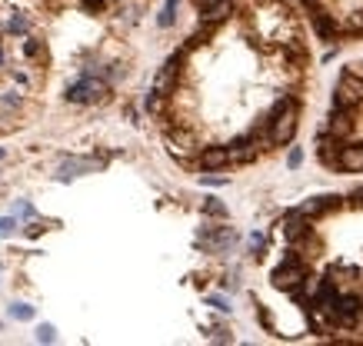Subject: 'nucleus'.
Segmentation results:
<instances>
[{
  "mask_svg": "<svg viewBox=\"0 0 363 346\" xmlns=\"http://www.w3.org/2000/svg\"><path fill=\"white\" fill-rule=\"evenodd\" d=\"M293 134H297V104L290 97H284L270 110V143H277V147L280 143H290Z\"/></svg>",
  "mask_w": 363,
  "mask_h": 346,
  "instance_id": "nucleus-1",
  "label": "nucleus"
},
{
  "mask_svg": "<svg viewBox=\"0 0 363 346\" xmlns=\"http://www.w3.org/2000/svg\"><path fill=\"white\" fill-rule=\"evenodd\" d=\"M360 100H363V84L353 74H343V80L337 84V93H333V107H340V110H353Z\"/></svg>",
  "mask_w": 363,
  "mask_h": 346,
  "instance_id": "nucleus-2",
  "label": "nucleus"
},
{
  "mask_svg": "<svg viewBox=\"0 0 363 346\" xmlns=\"http://www.w3.org/2000/svg\"><path fill=\"white\" fill-rule=\"evenodd\" d=\"M104 93H107L104 80L87 77V80H80V84H74V87L67 91V100H70V104H97V100H104Z\"/></svg>",
  "mask_w": 363,
  "mask_h": 346,
  "instance_id": "nucleus-3",
  "label": "nucleus"
},
{
  "mask_svg": "<svg viewBox=\"0 0 363 346\" xmlns=\"http://www.w3.org/2000/svg\"><path fill=\"white\" fill-rule=\"evenodd\" d=\"M303 280H307V273H303V267L293 260V256H290L284 267L273 270V286H277V290H293V286H300Z\"/></svg>",
  "mask_w": 363,
  "mask_h": 346,
  "instance_id": "nucleus-4",
  "label": "nucleus"
},
{
  "mask_svg": "<svg viewBox=\"0 0 363 346\" xmlns=\"http://www.w3.org/2000/svg\"><path fill=\"white\" fill-rule=\"evenodd\" d=\"M177 74H180V57H170V61L164 63V70L157 74V84H153V91L160 93V97H167V93L173 91V80H177Z\"/></svg>",
  "mask_w": 363,
  "mask_h": 346,
  "instance_id": "nucleus-5",
  "label": "nucleus"
},
{
  "mask_svg": "<svg viewBox=\"0 0 363 346\" xmlns=\"http://www.w3.org/2000/svg\"><path fill=\"white\" fill-rule=\"evenodd\" d=\"M337 164L343 166L347 173H360V170H363V143L340 147V153H337Z\"/></svg>",
  "mask_w": 363,
  "mask_h": 346,
  "instance_id": "nucleus-6",
  "label": "nucleus"
},
{
  "mask_svg": "<svg viewBox=\"0 0 363 346\" xmlns=\"http://www.w3.org/2000/svg\"><path fill=\"white\" fill-rule=\"evenodd\" d=\"M350 130H353V110H340V107H333L330 110V136L343 140Z\"/></svg>",
  "mask_w": 363,
  "mask_h": 346,
  "instance_id": "nucleus-7",
  "label": "nucleus"
},
{
  "mask_svg": "<svg viewBox=\"0 0 363 346\" xmlns=\"http://www.w3.org/2000/svg\"><path fill=\"white\" fill-rule=\"evenodd\" d=\"M284 233H287L290 240H300V237H307V233H310V217H303L300 210H293L287 220H284Z\"/></svg>",
  "mask_w": 363,
  "mask_h": 346,
  "instance_id": "nucleus-8",
  "label": "nucleus"
},
{
  "mask_svg": "<svg viewBox=\"0 0 363 346\" xmlns=\"http://www.w3.org/2000/svg\"><path fill=\"white\" fill-rule=\"evenodd\" d=\"M230 14H233V3H230V0H213L210 7L203 10V24H207V27H217V24H224Z\"/></svg>",
  "mask_w": 363,
  "mask_h": 346,
  "instance_id": "nucleus-9",
  "label": "nucleus"
},
{
  "mask_svg": "<svg viewBox=\"0 0 363 346\" xmlns=\"http://www.w3.org/2000/svg\"><path fill=\"white\" fill-rule=\"evenodd\" d=\"M337 203H340V196H314V200L300 203V213L303 217H320L327 210H337Z\"/></svg>",
  "mask_w": 363,
  "mask_h": 346,
  "instance_id": "nucleus-10",
  "label": "nucleus"
},
{
  "mask_svg": "<svg viewBox=\"0 0 363 346\" xmlns=\"http://www.w3.org/2000/svg\"><path fill=\"white\" fill-rule=\"evenodd\" d=\"M167 143H170V150H177V153L197 150V140H194L190 130H170V134H167Z\"/></svg>",
  "mask_w": 363,
  "mask_h": 346,
  "instance_id": "nucleus-11",
  "label": "nucleus"
},
{
  "mask_svg": "<svg viewBox=\"0 0 363 346\" xmlns=\"http://www.w3.org/2000/svg\"><path fill=\"white\" fill-rule=\"evenodd\" d=\"M227 160H230L227 147H207L200 153V166L203 170H220V166H227Z\"/></svg>",
  "mask_w": 363,
  "mask_h": 346,
  "instance_id": "nucleus-12",
  "label": "nucleus"
},
{
  "mask_svg": "<svg viewBox=\"0 0 363 346\" xmlns=\"http://www.w3.org/2000/svg\"><path fill=\"white\" fill-rule=\"evenodd\" d=\"M230 160H240V164H247V160H254V150H250V136H240V140H233L227 147Z\"/></svg>",
  "mask_w": 363,
  "mask_h": 346,
  "instance_id": "nucleus-13",
  "label": "nucleus"
},
{
  "mask_svg": "<svg viewBox=\"0 0 363 346\" xmlns=\"http://www.w3.org/2000/svg\"><path fill=\"white\" fill-rule=\"evenodd\" d=\"M314 27H317V33L320 37H333V33H337V20H330V17L327 14H314Z\"/></svg>",
  "mask_w": 363,
  "mask_h": 346,
  "instance_id": "nucleus-14",
  "label": "nucleus"
},
{
  "mask_svg": "<svg viewBox=\"0 0 363 346\" xmlns=\"http://www.w3.org/2000/svg\"><path fill=\"white\" fill-rule=\"evenodd\" d=\"M93 166H100V164H91V160H67L61 170V177L67 180V177H77L80 170H93Z\"/></svg>",
  "mask_w": 363,
  "mask_h": 346,
  "instance_id": "nucleus-15",
  "label": "nucleus"
},
{
  "mask_svg": "<svg viewBox=\"0 0 363 346\" xmlns=\"http://www.w3.org/2000/svg\"><path fill=\"white\" fill-rule=\"evenodd\" d=\"M337 153H340L337 136H333V140H320V160H323V164H337Z\"/></svg>",
  "mask_w": 363,
  "mask_h": 346,
  "instance_id": "nucleus-16",
  "label": "nucleus"
},
{
  "mask_svg": "<svg viewBox=\"0 0 363 346\" xmlns=\"http://www.w3.org/2000/svg\"><path fill=\"white\" fill-rule=\"evenodd\" d=\"M173 14H177V0H167L164 14H160V27H170L173 24Z\"/></svg>",
  "mask_w": 363,
  "mask_h": 346,
  "instance_id": "nucleus-17",
  "label": "nucleus"
},
{
  "mask_svg": "<svg viewBox=\"0 0 363 346\" xmlns=\"http://www.w3.org/2000/svg\"><path fill=\"white\" fill-rule=\"evenodd\" d=\"M10 313H14L17 320H31V316H33V306H27V303H14V306H10Z\"/></svg>",
  "mask_w": 363,
  "mask_h": 346,
  "instance_id": "nucleus-18",
  "label": "nucleus"
},
{
  "mask_svg": "<svg viewBox=\"0 0 363 346\" xmlns=\"http://www.w3.org/2000/svg\"><path fill=\"white\" fill-rule=\"evenodd\" d=\"M37 340H40V343H54V340H57V333H54V327H40V330H37Z\"/></svg>",
  "mask_w": 363,
  "mask_h": 346,
  "instance_id": "nucleus-19",
  "label": "nucleus"
},
{
  "mask_svg": "<svg viewBox=\"0 0 363 346\" xmlns=\"http://www.w3.org/2000/svg\"><path fill=\"white\" fill-rule=\"evenodd\" d=\"M203 210L210 213V217H224V213H227V210H224V203H217V200H207V207H203Z\"/></svg>",
  "mask_w": 363,
  "mask_h": 346,
  "instance_id": "nucleus-20",
  "label": "nucleus"
},
{
  "mask_svg": "<svg viewBox=\"0 0 363 346\" xmlns=\"http://www.w3.org/2000/svg\"><path fill=\"white\" fill-rule=\"evenodd\" d=\"M14 220H10V217H7V220H0V237H10V233H14Z\"/></svg>",
  "mask_w": 363,
  "mask_h": 346,
  "instance_id": "nucleus-21",
  "label": "nucleus"
},
{
  "mask_svg": "<svg viewBox=\"0 0 363 346\" xmlns=\"http://www.w3.org/2000/svg\"><path fill=\"white\" fill-rule=\"evenodd\" d=\"M24 54H27V57H37V54H40V44H37V40H27V44H24Z\"/></svg>",
  "mask_w": 363,
  "mask_h": 346,
  "instance_id": "nucleus-22",
  "label": "nucleus"
},
{
  "mask_svg": "<svg viewBox=\"0 0 363 346\" xmlns=\"http://www.w3.org/2000/svg\"><path fill=\"white\" fill-rule=\"evenodd\" d=\"M350 31H363V10L350 17Z\"/></svg>",
  "mask_w": 363,
  "mask_h": 346,
  "instance_id": "nucleus-23",
  "label": "nucleus"
},
{
  "mask_svg": "<svg viewBox=\"0 0 363 346\" xmlns=\"http://www.w3.org/2000/svg\"><path fill=\"white\" fill-rule=\"evenodd\" d=\"M300 160H303V153H300V150H293V153H290L287 164H290V166H300Z\"/></svg>",
  "mask_w": 363,
  "mask_h": 346,
  "instance_id": "nucleus-24",
  "label": "nucleus"
},
{
  "mask_svg": "<svg viewBox=\"0 0 363 346\" xmlns=\"http://www.w3.org/2000/svg\"><path fill=\"white\" fill-rule=\"evenodd\" d=\"M10 31H17V33L24 31V20H20V17H14V20H10Z\"/></svg>",
  "mask_w": 363,
  "mask_h": 346,
  "instance_id": "nucleus-25",
  "label": "nucleus"
},
{
  "mask_svg": "<svg viewBox=\"0 0 363 346\" xmlns=\"http://www.w3.org/2000/svg\"><path fill=\"white\" fill-rule=\"evenodd\" d=\"M84 3H87L91 10H100V7H104V0H84Z\"/></svg>",
  "mask_w": 363,
  "mask_h": 346,
  "instance_id": "nucleus-26",
  "label": "nucleus"
},
{
  "mask_svg": "<svg viewBox=\"0 0 363 346\" xmlns=\"http://www.w3.org/2000/svg\"><path fill=\"white\" fill-rule=\"evenodd\" d=\"M357 200H360V203H363V190H360V194H357Z\"/></svg>",
  "mask_w": 363,
  "mask_h": 346,
  "instance_id": "nucleus-27",
  "label": "nucleus"
},
{
  "mask_svg": "<svg viewBox=\"0 0 363 346\" xmlns=\"http://www.w3.org/2000/svg\"><path fill=\"white\" fill-rule=\"evenodd\" d=\"M0 157H3V150H0Z\"/></svg>",
  "mask_w": 363,
  "mask_h": 346,
  "instance_id": "nucleus-28",
  "label": "nucleus"
}]
</instances>
